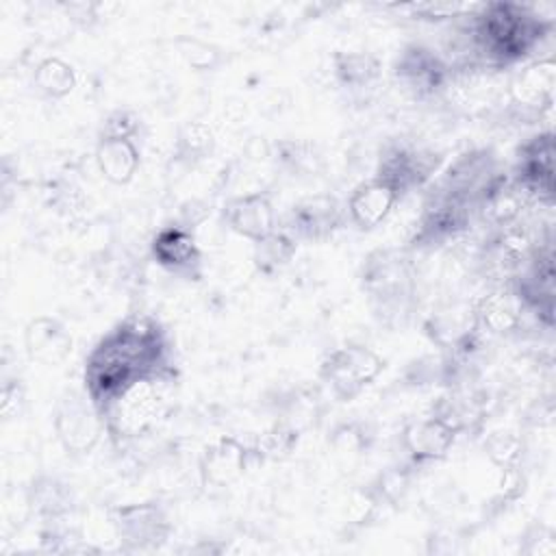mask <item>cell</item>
<instances>
[{
    "instance_id": "1",
    "label": "cell",
    "mask_w": 556,
    "mask_h": 556,
    "mask_svg": "<svg viewBox=\"0 0 556 556\" xmlns=\"http://www.w3.org/2000/svg\"><path fill=\"white\" fill-rule=\"evenodd\" d=\"M174 374L172 343L163 326L146 315H132L111 328L85 358V395L100 415L135 382Z\"/></svg>"
},
{
    "instance_id": "2",
    "label": "cell",
    "mask_w": 556,
    "mask_h": 556,
    "mask_svg": "<svg viewBox=\"0 0 556 556\" xmlns=\"http://www.w3.org/2000/svg\"><path fill=\"white\" fill-rule=\"evenodd\" d=\"M469 17L473 48L491 67L523 61L554 28V20L534 4L519 2H486Z\"/></svg>"
},
{
    "instance_id": "3",
    "label": "cell",
    "mask_w": 556,
    "mask_h": 556,
    "mask_svg": "<svg viewBox=\"0 0 556 556\" xmlns=\"http://www.w3.org/2000/svg\"><path fill=\"white\" fill-rule=\"evenodd\" d=\"M174 374L150 376L126 389L102 415L104 428L113 439H130L148 432L165 413Z\"/></svg>"
},
{
    "instance_id": "4",
    "label": "cell",
    "mask_w": 556,
    "mask_h": 556,
    "mask_svg": "<svg viewBox=\"0 0 556 556\" xmlns=\"http://www.w3.org/2000/svg\"><path fill=\"white\" fill-rule=\"evenodd\" d=\"M382 367L384 361L376 350L363 343H348L324 356L319 378L326 382L332 397L339 402H352L380 376Z\"/></svg>"
},
{
    "instance_id": "5",
    "label": "cell",
    "mask_w": 556,
    "mask_h": 556,
    "mask_svg": "<svg viewBox=\"0 0 556 556\" xmlns=\"http://www.w3.org/2000/svg\"><path fill=\"white\" fill-rule=\"evenodd\" d=\"M363 289L378 311L389 315L406 311L415 291L413 269L397 250H376L365 258Z\"/></svg>"
},
{
    "instance_id": "6",
    "label": "cell",
    "mask_w": 556,
    "mask_h": 556,
    "mask_svg": "<svg viewBox=\"0 0 556 556\" xmlns=\"http://www.w3.org/2000/svg\"><path fill=\"white\" fill-rule=\"evenodd\" d=\"M109 523L124 549L143 552L163 545L172 532L165 508L156 502L122 504L109 510Z\"/></svg>"
},
{
    "instance_id": "7",
    "label": "cell",
    "mask_w": 556,
    "mask_h": 556,
    "mask_svg": "<svg viewBox=\"0 0 556 556\" xmlns=\"http://www.w3.org/2000/svg\"><path fill=\"white\" fill-rule=\"evenodd\" d=\"M510 289L526 311L536 313L547 326L554 324V250L549 241L534 248L532 256L513 278Z\"/></svg>"
},
{
    "instance_id": "8",
    "label": "cell",
    "mask_w": 556,
    "mask_h": 556,
    "mask_svg": "<svg viewBox=\"0 0 556 556\" xmlns=\"http://www.w3.org/2000/svg\"><path fill=\"white\" fill-rule=\"evenodd\" d=\"M554 132L543 130L521 143L515 163L513 182L528 195V200L552 202L554 198Z\"/></svg>"
},
{
    "instance_id": "9",
    "label": "cell",
    "mask_w": 556,
    "mask_h": 556,
    "mask_svg": "<svg viewBox=\"0 0 556 556\" xmlns=\"http://www.w3.org/2000/svg\"><path fill=\"white\" fill-rule=\"evenodd\" d=\"M473 208L437 187L421 211L419 228L413 237V245L417 248H434L445 243L447 239L458 237L471 222Z\"/></svg>"
},
{
    "instance_id": "10",
    "label": "cell",
    "mask_w": 556,
    "mask_h": 556,
    "mask_svg": "<svg viewBox=\"0 0 556 556\" xmlns=\"http://www.w3.org/2000/svg\"><path fill=\"white\" fill-rule=\"evenodd\" d=\"M152 258L167 274L185 280H200L204 274V256L191 228L167 224L156 230L150 243Z\"/></svg>"
},
{
    "instance_id": "11",
    "label": "cell",
    "mask_w": 556,
    "mask_h": 556,
    "mask_svg": "<svg viewBox=\"0 0 556 556\" xmlns=\"http://www.w3.org/2000/svg\"><path fill=\"white\" fill-rule=\"evenodd\" d=\"M393 74L417 98H430L447 87L452 67L432 48L410 43L397 54Z\"/></svg>"
},
{
    "instance_id": "12",
    "label": "cell",
    "mask_w": 556,
    "mask_h": 556,
    "mask_svg": "<svg viewBox=\"0 0 556 556\" xmlns=\"http://www.w3.org/2000/svg\"><path fill=\"white\" fill-rule=\"evenodd\" d=\"M437 163H439L437 154L424 148H415L406 143H389L378 159L376 176L387 180L391 187L397 189L400 195H404L413 189L424 187L434 174Z\"/></svg>"
},
{
    "instance_id": "13",
    "label": "cell",
    "mask_w": 556,
    "mask_h": 556,
    "mask_svg": "<svg viewBox=\"0 0 556 556\" xmlns=\"http://www.w3.org/2000/svg\"><path fill=\"white\" fill-rule=\"evenodd\" d=\"M54 430L70 454H87L106 428L102 415L87 395H70L56 408Z\"/></svg>"
},
{
    "instance_id": "14",
    "label": "cell",
    "mask_w": 556,
    "mask_h": 556,
    "mask_svg": "<svg viewBox=\"0 0 556 556\" xmlns=\"http://www.w3.org/2000/svg\"><path fill=\"white\" fill-rule=\"evenodd\" d=\"M463 430L443 413L434 410L421 419L406 424L402 430V447L413 465L434 463L447 456Z\"/></svg>"
},
{
    "instance_id": "15",
    "label": "cell",
    "mask_w": 556,
    "mask_h": 556,
    "mask_svg": "<svg viewBox=\"0 0 556 556\" xmlns=\"http://www.w3.org/2000/svg\"><path fill=\"white\" fill-rule=\"evenodd\" d=\"M254 456H258L256 447H248L237 437H219L206 445L200 456V480L204 486L213 489L232 486L245 476Z\"/></svg>"
},
{
    "instance_id": "16",
    "label": "cell",
    "mask_w": 556,
    "mask_h": 556,
    "mask_svg": "<svg viewBox=\"0 0 556 556\" xmlns=\"http://www.w3.org/2000/svg\"><path fill=\"white\" fill-rule=\"evenodd\" d=\"M556 61L554 56L536 59L517 70L508 83V100L526 115H543L554 104Z\"/></svg>"
},
{
    "instance_id": "17",
    "label": "cell",
    "mask_w": 556,
    "mask_h": 556,
    "mask_svg": "<svg viewBox=\"0 0 556 556\" xmlns=\"http://www.w3.org/2000/svg\"><path fill=\"white\" fill-rule=\"evenodd\" d=\"M343 222V208L334 195L315 193L298 200L287 215V232L304 241L328 239Z\"/></svg>"
},
{
    "instance_id": "18",
    "label": "cell",
    "mask_w": 556,
    "mask_h": 556,
    "mask_svg": "<svg viewBox=\"0 0 556 556\" xmlns=\"http://www.w3.org/2000/svg\"><path fill=\"white\" fill-rule=\"evenodd\" d=\"M224 224L239 237L256 243L278 230L276 208L267 193L250 191L226 200L222 208Z\"/></svg>"
},
{
    "instance_id": "19",
    "label": "cell",
    "mask_w": 556,
    "mask_h": 556,
    "mask_svg": "<svg viewBox=\"0 0 556 556\" xmlns=\"http://www.w3.org/2000/svg\"><path fill=\"white\" fill-rule=\"evenodd\" d=\"M400 198L402 195L397 193L395 187H391L387 180L378 176H371L369 180H363L352 189L345 202V211L350 222L358 230H371L391 215Z\"/></svg>"
},
{
    "instance_id": "20",
    "label": "cell",
    "mask_w": 556,
    "mask_h": 556,
    "mask_svg": "<svg viewBox=\"0 0 556 556\" xmlns=\"http://www.w3.org/2000/svg\"><path fill=\"white\" fill-rule=\"evenodd\" d=\"M523 304L510 287H497L484 293L473 306V324L491 334H508L519 330Z\"/></svg>"
},
{
    "instance_id": "21",
    "label": "cell",
    "mask_w": 556,
    "mask_h": 556,
    "mask_svg": "<svg viewBox=\"0 0 556 556\" xmlns=\"http://www.w3.org/2000/svg\"><path fill=\"white\" fill-rule=\"evenodd\" d=\"M26 354L41 365H59L72 350V334L67 328L48 315H39L28 321L24 330Z\"/></svg>"
},
{
    "instance_id": "22",
    "label": "cell",
    "mask_w": 556,
    "mask_h": 556,
    "mask_svg": "<svg viewBox=\"0 0 556 556\" xmlns=\"http://www.w3.org/2000/svg\"><path fill=\"white\" fill-rule=\"evenodd\" d=\"M96 165L111 185H128L141 165V150L137 139L98 135Z\"/></svg>"
},
{
    "instance_id": "23",
    "label": "cell",
    "mask_w": 556,
    "mask_h": 556,
    "mask_svg": "<svg viewBox=\"0 0 556 556\" xmlns=\"http://www.w3.org/2000/svg\"><path fill=\"white\" fill-rule=\"evenodd\" d=\"M332 72L343 89L363 91L380 78L382 63L376 54L365 50H339L332 56Z\"/></svg>"
},
{
    "instance_id": "24",
    "label": "cell",
    "mask_w": 556,
    "mask_h": 556,
    "mask_svg": "<svg viewBox=\"0 0 556 556\" xmlns=\"http://www.w3.org/2000/svg\"><path fill=\"white\" fill-rule=\"evenodd\" d=\"M215 152V135L202 119H189L178 128L174 156L185 165H198Z\"/></svg>"
},
{
    "instance_id": "25",
    "label": "cell",
    "mask_w": 556,
    "mask_h": 556,
    "mask_svg": "<svg viewBox=\"0 0 556 556\" xmlns=\"http://www.w3.org/2000/svg\"><path fill=\"white\" fill-rule=\"evenodd\" d=\"M33 508L48 521H56L72 510V489L56 478H39L30 486Z\"/></svg>"
},
{
    "instance_id": "26",
    "label": "cell",
    "mask_w": 556,
    "mask_h": 556,
    "mask_svg": "<svg viewBox=\"0 0 556 556\" xmlns=\"http://www.w3.org/2000/svg\"><path fill=\"white\" fill-rule=\"evenodd\" d=\"M295 250H298L295 237H291L287 230H274L271 235L254 243L252 261L261 274L271 276L280 271L285 265H289Z\"/></svg>"
},
{
    "instance_id": "27",
    "label": "cell",
    "mask_w": 556,
    "mask_h": 556,
    "mask_svg": "<svg viewBox=\"0 0 556 556\" xmlns=\"http://www.w3.org/2000/svg\"><path fill=\"white\" fill-rule=\"evenodd\" d=\"M33 85L37 87L39 93H43L52 100H59L74 91L76 72L61 56H48L37 63V67L33 72Z\"/></svg>"
},
{
    "instance_id": "28",
    "label": "cell",
    "mask_w": 556,
    "mask_h": 556,
    "mask_svg": "<svg viewBox=\"0 0 556 556\" xmlns=\"http://www.w3.org/2000/svg\"><path fill=\"white\" fill-rule=\"evenodd\" d=\"M489 460L500 469H517L523 443L513 430H495L484 441Z\"/></svg>"
},
{
    "instance_id": "29",
    "label": "cell",
    "mask_w": 556,
    "mask_h": 556,
    "mask_svg": "<svg viewBox=\"0 0 556 556\" xmlns=\"http://www.w3.org/2000/svg\"><path fill=\"white\" fill-rule=\"evenodd\" d=\"M176 48L180 56L198 72L215 70L222 63V50L198 37H180L176 39Z\"/></svg>"
},
{
    "instance_id": "30",
    "label": "cell",
    "mask_w": 556,
    "mask_h": 556,
    "mask_svg": "<svg viewBox=\"0 0 556 556\" xmlns=\"http://www.w3.org/2000/svg\"><path fill=\"white\" fill-rule=\"evenodd\" d=\"M298 441V432L289 426H274L271 430H267L265 434H261L258 443H256V452L261 458H278L287 452H291V447L295 445Z\"/></svg>"
},
{
    "instance_id": "31",
    "label": "cell",
    "mask_w": 556,
    "mask_h": 556,
    "mask_svg": "<svg viewBox=\"0 0 556 556\" xmlns=\"http://www.w3.org/2000/svg\"><path fill=\"white\" fill-rule=\"evenodd\" d=\"M480 4H463V2H417L406 4L402 9L419 15L421 20H447V17H463L473 13Z\"/></svg>"
},
{
    "instance_id": "32",
    "label": "cell",
    "mask_w": 556,
    "mask_h": 556,
    "mask_svg": "<svg viewBox=\"0 0 556 556\" xmlns=\"http://www.w3.org/2000/svg\"><path fill=\"white\" fill-rule=\"evenodd\" d=\"M139 126H141V119H139L137 113H132L130 109H115L104 117V122L100 126V137H130V139H137Z\"/></svg>"
},
{
    "instance_id": "33",
    "label": "cell",
    "mask_w": 556,
    "mask_h": 556,
    "mask_svg": "<svg viewBox=\"0 0 556 556\" xmlns=\"http://www.w3.org/2000/svg\"><path fill=\"white\" fill-rule=\"evenodd\" d=\"M52 204H54L61 213H65V215H70V217H78V215H83L85 208H87V198L83 195V191H80L76 185L63 182V185H59V187L54 189V193H52Z\"/></svg>"
},
{
    "instance_id": "34",
    "label": "cell",
    "mask_w": 556,
    "mask_h": 556,
    "mask_svg": "<svg viewBox=\"0 0 556 556\" xmlns=\"http://www.w3.org/2000/svg\"><path fill=\"white\" fill-rule=\"evenodd\" d=\"M521 552L523 554H530V556H552L556 554V539H554V530L539 523V526H532L526 536H523V545H521Z\"/></svg>"
},
{
    "instance_id": "35",
    "label": "cell",
    "mask_w": 556,
    "mask_h": 556,
    "mask_svg": "<svg viewBox=\"0 0 556 556\" xmlns=\"http://www.w3.org/2000/svg\"><path fill=\"white\" fill-rule=\"evenodd\" d=\"M63 17L76 28H93L100 22V4L98 2H61Z\"/></svg>"
},
{
    "instance_id": "36",
    "label": "cell",
    "mask_w": 556,
    "mask_h": 556,
    "mask_svg": "<svg viewBox=\"0 0 556 556\" xmlns=\"http://www.w3.org/2000/svg\"><path fill=\"white\" fill-rule=\"evenodd\" d=\"M0 410L4 419H15L17 415H22L24 408V389L20 384V380H4L2 384V395H0Z\"/></svg>"
}]
</instances>
